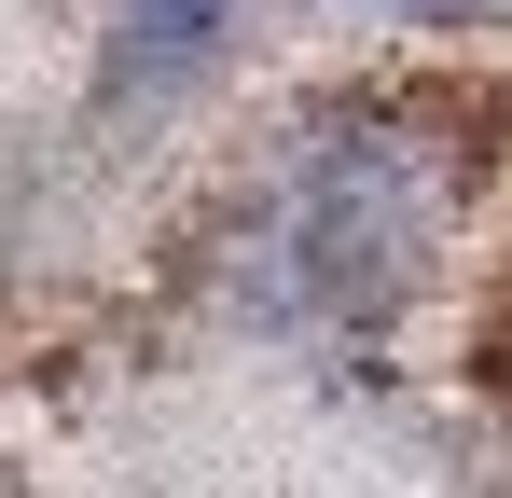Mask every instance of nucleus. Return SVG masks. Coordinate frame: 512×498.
I'll use <instances>...</instances> for the list:
<instances>
[{"label":"nucleus","instance_id":"nucleus-1","mask_svg":"<svg viewBox=\"0 0 512 498\" xmlns=\"http://www.w3.org/2000/svg\"><path fill=\"white\" fill-rule=\"evenodd\" d=\"M429 153L416 139H388V125H346L319 153L277 180V208H263V277H277V305H374V291H402L429 249Z\"/></svg>","mask_w":512,"mask_h":498},{"label":"nucleus","instance_id":"nucleus-2","mask_svg":"<svg viewBox=\"0 0 512 498\" xmlns=\"http://www.w3.org/2000/svg\"><path fill=\"white\" fill-rule=\"evenodd\" d=\"M180 28H208V0H153V42H180Z\"/></svg>","mask_w":512,"mask_h":498}]
</instances>
